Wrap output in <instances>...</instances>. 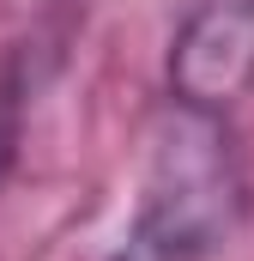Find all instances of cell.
Wrapping results in <instances>:
<instances>
[{
	"label": "cell",
	"mask_w": 254,
	"mask_h": 261,
	"mask_svg": "<svg viewBox=\"0 0 254 261\" xmlns=\"http://www.w3.org/2000/svg\"><path fill=\"white\" fill-rule=\"evenodd\" d=\"M24 110H30V79L18 55H0V182L18 164V140H24Z\"/></svg>",
	"instance_id": "3"
},
{
	"label": "cell",
	"mask_w": 254,
	"mask_h": 261,
	"mask_svg": "<svg viewBox=\"0 0 254 261\" xmlns=\"http://www.w3.org/2000/svg\"><path fill=\"white\" fill-rule=\"evenodd\" d=\"M170 103L230 116L254 91V0H194L170 37Z\"/></svg>",
	"instance_id": "2"
},
{
	"label": "cell",
	"mask_w": 254,
	"mask_h": 261,
	"mask_svg": "<svg viewBox=\"0 0 254 261\" xmlns=\"http://www.w3.org/2000/svg\"><path fill=\"white\" fill-rule=\"evenodd\" d=\"M248 225V164L230 116L170 103L151 128L133 249L145 261H218Z\"/></svg>",
	"instance_id": "1"
}]
</instances>
